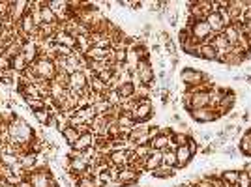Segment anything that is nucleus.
I'll return each mask as SVG.
<instances>
[{
    "label": "nucleus",
    "instance_id": "19",
    "mask_svg": "<svg viewBox=\"0 0 251 187\" xmlns=\"http://www.w3.org/2000/svg\"><path fill=\"white\" fill-rule=\"evenodd\" d=\"M150 174H152V178H157V180H167V178H173V176L176 174V168L167 167V165H161L155 170H152Z\"/></svg>",
    "mask_w": 251,
    "mask_h": 187
},
{
    "label": "nucleus",
    "instance_id": "1",
    "mask_svg": "<svg viewBox=\"0 0 251 187\" xmlns=\"http://www.w3.org/2000/svg\"><path fill=\"white\" fill-rule=\"evenodd\" d=\"M34 71H36V75L41 79V82H51L55 81V77H57V62L53 58H47V56H39V58L34 62V64H30Z\"/></svg>",
    "mask_w": 251,
    "mask_h": 187
},
{
    "label": "nucleus",
    "instance_id": "38",
    "mask_svg": "<svg viewBox=\"0 0 251 187\" xmlns=\"http://www.w3.org/2000/svg\"><path fill=\"white\" fill-rule=\"evenodd\" d=\"M2 187H12V186H8V184H6V186H2Z\"/></svg>",
    "mask_w": 251,
    "mask_h": 187
},
{
    "label": "nucleus",
    "instance_id": "7",
    "mask_svg": "<svg viewBox=\"0 0 251 187\" xmlns=\"http://www.w3.org/2000/svg\"><path fill=\"white\" fill-rule=\"evenodd\" d=\"M190 116H192L195 122L206 124V122H214V120H217L219 114L215 112V109H212V107H204V109H192V111H190Z\"/></svg>",
    "mask_w": 251,
    "mask_h": 187
},
{
    "label": "nucleus",
    "instance_id": "6",
    "mask_svg": "<svg viewBox=\"0 0 251 187\" xmlns=\"http://www.w3.org/2000/svg\"><path fill=\"white\" fill-rule=\"evenodd\" d=\"M26 13H28V2L26 0H15V2H12V10H10L8 21L17 26Z\"/></svg>",
    "mask_w": 251,
    "mask_h": 187
},
{
    "label": "nucleus",
    "instance_id": "33",
    "mask_svg": "<svg viewBox=\"0 0 251 187\" xmlns=\"http://www.w3.org/2000/svg\"><path fill=\"white\" fill-rule=\"evenodd\" d=\"M242 32L251 37V21H246V23H242Z\"/></svg>",
    "mask_w": 251,
    "mask_h": 187
},
{
    "label": "nucleus",
    "instance_id": "30",
    "mask_svg": "<svg viewBox=\"0 0 251 187\" xmlns=\"http://www.w3.org/2000/svg\"><path fill=\"white\" fill-rule=\"evenodd\" d=\"M236 187H251V174L248 172V170H240Z\"/></svg>",
    "mask_w": 251,
    "mask_h": 187
},
{
    "label": "nucleus",
    "instance_id": "37",
    "mask_svg": "<svg viewBox=\"0 0 251 187\" xmlns=\"http://www.w3.org/2000/svg\"><path fill=\"white\" fill-rule=\"evenodd\" d=\"M0 157H2V146H0Z\"/></svg>",
    "mask_w": 251,
    "mask_h": 187
},
{
    "label": "nucleus",
    "instance_id": "23",
    "mask_svg": "<svg viewBox=\"0 0 251 187\" xmlns=\"http://www.w3.org/2000/svg\"><path fill=\"white\" fill-rule=\"evenodd\" d=\"M135 84L133 82H124V84H120L118 88H116V92H118V95L122 97V99H130L133 94H135Z\"/></svg>",
    "mask_w": 251,
    "mask_h": 187
},
{
    "label": "nucleus",
    "instance_id": "4",
    "mask_svg": "<svg viewBox=\"0 0 251 187\" xmlns=\"http://www.w3.org/2000/svg\"><path fill=\"white\" fill-rule=\"evenodd\" d=\"M180 79H182V82H184L188 88H195V86H201V84H206V82H212L206 75H204L203 71L193 70V68H186V70H182Z\"/></svg>",
    "mask_w": 251,
    "mask_h": 187
},
{
    "label": "nucleus",
    "instance_id": "14",
    "mask_svg": "<svg viewBox=\"0 0 251 187\" xmlns=\"http://www.w3.org/2000/svg\"><path fill=\"white\" fill-rule=\"evenodd\" d=\"M161 165H163V152L152 150L150 157L144 161V172H152V170H155V168L161 167Z\"/></svg>",
    "mask_w": 251,
    "mask_h": 187
},
{
    "label": "nucleus",
    "instance_id": "27",
    "mask_svg": "<svg viewBox=\"0 0 251 187\" xmlns=\"http://www.w3.org/2000/svg\"><path fill=\"white\" fill-rule=\"evenodd\" d=\"M75 187H97L96 184V176H79L77 180H75Z\"/></svg>",
    "mask_w": 251,
    "mask_h": 187
},
{
    "label": "nucleus",
    "instance_id": "24",
    "mask_svg": "<svg viewBox=\"0 0 251 187\" xmlns=\"http://www.w3.org/2000/svg\"><path fill=\"white\" fill-rule=\"evenodd\" d=\"M133 153H135V157H137V159H141V161L144 163V161L150 157L152 148H150V144H144V146H135V148H133Z\"/></svg>",
    "mask_w": 251,
    "mask_h": 187
},
{
    "label": "nucleus",
    "instance_id": "29",
    "mask_svg": "<svg viewBox=\"0 0 251 187\" xmlns=\"http://www.w3.org/2000/svg\"><path fill=\"white\" fill-rule=\"evenodd\" d=\"M163 165L176 168V152H174L173 148H169V150L163 152Z\"/></svg>",
    "mask_w": 251,
    "mask_h": 187
},
{
    "label": "nucleus",
    "instance_id": "3",
    "mask_svg": "<svg viewBox=\"0 0 251 187\" xmlns=\"http://www.w3.org/2000/svg\"><path fill=\"white\" fill-rule=\"evenodd\" d=\"M152 112H154L152 101H150V99H141V101L132 109L130 116L133 118L135 124H146V122L152 118Z\"/></svg>",
    "mask_w": 251,
    "mask_h": 187
},
{
    "label": "nucleus",
    "instance_id": "31",
    "mask_svg": "<svg viewBox=\"0 0 251 187\" xmlns=\"http://www.w3.org/2000/svg\"><path fill=\"white\" fill-rule=\"evenodd\" d=\"M12 70V58L8 55L0 56V71H10Z\"/></svg>",
    "mask_w": 251,
    "mask_h": 187
},
{
    "label": "nucleus",
    "instance_id": "17",
    "mask_svg": "<svg viewBox=\"0 0 251 187\" xmlns=\"http://www.w3.org/2000/svg\"><path fill=\"white\" fill-rule=\"evenodd\" d=\"M240 28H242V24H231V26H227V28H223V32H221V34L225 36V39H227V41L232 47L238 43V32H240Z\"/></svg>",
    "mask_w": 251,
    "mask_h": 187
},
{
    "label": "nucleus",
    "instance_id": "2",
    "mask_svg": "<svg viewBox=\"0 0 251 187\" xmlns=\"http://www.w3.org/2000/svg\"><path fill=\"white\" fill-rule=\"evenodd\" d=\"M190 32H192V37H195L199 43H210L214 39V32L210 30V26L206 21H190L188 24Z\"/></svg>",
    "mask_w": 251,
    "mask_h": 187
},
{
    "label": "nucleus",
    "instance_id": "32",
    "mask_svg": "<svg viewBox=\"0 0 251 187\" xmlns=\"http://www.w3.org/2000/svg\"><path fill=\"white\" fill-rule=\"evenodd\" d=\"M8 45H10V43H8L4 37H0V56H4V55H6V51H8Z\"/></svg>",
    "mask_w": 251,
    "mask_h": 187
},
{
    "label": "nucleus",
    "instance_id": "13",
    "mask_svg": "<svg viewBox=\"0 0 251 187\" xmlns=\"http://www.w3.org/2000/svg\"><path fill=\"white\" fill-rule=\"evenodd\" d=\"M232 105H234V94H232V92H225V95L221 97V101H219V103H217L214 109H215V112H217L219 116H223V114H227L229 111L232 109Z\"/></svg>",
    "mask_w": 251,
    "mask_h": 187
},
{
    "label": "nucleus",
    "instance_id": "10",
    "mask_svg": "<svg viewBox=\"0 0 251 187\" xmlns=\"http://www.w3.org/2000/svg\"><path fill=\"white\" fill-rule=\"evenodd\" d=\"M53 43H55V45H60V47H68V49L75 51V47H77V39H75L72 34H68V32L62 28V30H58V32L55 34V37H53Z\"/></svg>",
    "mask_w": 251,
    "mask_h": 187
},
{
    "label": "nucleus",
    "instance_id": "20",
    "mask_svg": "<svg viewBox=\"0 0 251 187\" xmlns=\"http://www.w3.org/2000/svg\"><path fill=\"white\" fill-rule=\"evenodd\" d=\"M199 58L203 60H217V51L212 43H201L199 47Z\"/></svg>",
    "mask_w": 251,
    "mask_h": 187
},
{
    "label": "nucleus",
    "instance_id": "36",
    "mask_svg": "<svg viewBox=\"0 0 251 187\" xmlns=\"http://www.w3.org/2000/svg\"><path fill=\"white\" fill-rule=\"evenodd\" d=\"M248 53L251 55V37H248Z\"/></svg>",
    "mask_w": 251,
    "mask_h": 187
},
{
    "label": "nucleus",
    "instance_id": "35",
    "mask_svg": "<svg viewBox=\"0 0 251 187\" xmlns=\"http://www.w3.org/2000/svg\"><path fill=\"white\" fill-rule=\"evenodd\" d=\"M6 28H8V24H6V21L0 17V37L4 36V32H6Z\"/></svg>",
    "mask_w": 251,
    "mask_h": 187
},
{
    "label": "nucleus",
    "instance_id": "5",
    "mask_svg": "<svg viewBox=\"0 0 251 187\" xmlns=\"http://www.w3.org/2000/svg\"><path fill=\"white\" fill-rule=\"evenodd\" d=\"M28 180L32 182V187H47L49 182L53 180V172L49 167H41L36 168L32 174H28Z\"/></svg>",
    "mask_w": 251,
    "mask_h": 187
},
{
    "label": "nucleus",
    "instance_id": "8",
    "mask_svg": "<svg viewBox=\"0 0 251 187\" xmlns=\"http://www.w3.org/2000/svg\"><path fill=\"white\" fill-rule=\"evenodd\" d=\"M139 176H141V172H139V170H135V168H132V167L128 165V167L120 168L118 182L124 187H132V186H135V184L139 182Z\"/></svg>",
    "mask_w": 251,
    "mask_h": 187
},
{
    "label": "nucleus",
    "instance_id": "26",
    "mask_svg": "<svg viewBox=\"0 0 251 187\" xmlns=\"http://www.w3.org/2000/svg\"><path fill=\"white\" fill-rule=\"evenodd\" d=\"M240 152L244 153L246 157H251V129L240 140Z\"/></svg>",
    "mask_w": 251,
    "mask_h": 187
},
{
    "label": "nucleus",
    "instance_id": "16",
    "mask_svg": "<svg viewBox=\"0 0 251 187\" xmlns=\"http://www.w3.org/2000/svg\"><path fill=\"white\" fill-rule=\"evenodd\" d=\"M39 17H41V24H55L58 23L57 19V13L53 12L47 6V2H41V8H39Z\"/></svg>",
    "mask_w": 251,
    "mask_h": 187
},
{
    "label": "nucleus",
    "instance_id": "34",
    "mask_svg": "<svg viewBox=\"0 0 251 187\" xmlns=\"http://www.w3.org/2000/svg\"><path fill=\"white\" fill-rule=\"evenodd\" d=\"M17 187H32V182H30L28 178H23V180L19 182V186H17Z\"/></svg>",
    "mask_w": 251,
    "mask_h": 187
},
{
    "label": "nucleus",
    "instance_id": "12",
    "mask_svg": "<svg viewBox=\"0 0 251 187\" xmlns=\"http://www.w3.org/2000/svg\"><path fill=\"white\" fill-rule=\"evenodd\" d=\"M94 146V133H84V135H81L79 137V140L75 142L72 146L73 152H86V150H90Z\"/></svg>",
    "mask_w": 251,
    "mask_h": 187
},
{
    "label": "nucleus",
    "instance_id": "21",
    "mask_svg": "<svg viewBox=\"0 0 251 187\" xmlns=\"http://www.w3.org/2000/svg\"><path fill=\"white\" fill-rule=\"evenodd\" d=\"M28 66H30V64L26 62V58H24L23 55H19V56L12 58V71L15 73V75H23Z\"/></svg>",
    "mask_w": 251,
    "mask_h": 187
},
{
    "label": "nucleus",
    "instance_id": "28",
    "mask_svg": "<svg viewBox=\"0 0 251 187\" xmlns=\"http://www.w3.org/2000/svg\"><path fill=\"white\" fill-rule=\"evenodd\" d=\"M24 105L28 107L32 112L34 111H39V109H45V105H43V99H39V97H23Z\"/></svg>",
    "mask_w": 251,
    "mask_h": 187
},
{
    "label": "nucleus",
    "instance_id": "11",
    "mask_svg": "<svg viewBox=\"0 0 251 187\" xmlns=\"http://www.w3.org/2000/svg\"><path fill=\"white\" fill-rule=\"evenodd\" d=\"M174 152H176V170L186 168L193 157V152L190 150V146H180V148H176Z\"/></svg>",
    "mask_w": 251,
    "mask_h": 187
},
{
    "label": "nucleus",
    "instance_id": "22",
    "mask_svg": "<svg viewBox=\"0 0 251 187\" xmlns=\"http://www.w3.org/2000/svg\"><path fill=\"white\" fill-rule=\"evenodd\" d=\"M60 135H62V139L66 140V144H70V146H73V144L79 140V137H81V133H79L75 128H72V126H68Z\"/></svg>",
    "mask_w": 251,
    "mask_h": 187
},
{
    "label": "nucleus",
    "instance_id": "18",
    "mask_svg": "<svg viewBox=\"0 0 251 187\" xmlns=\"http://www.w3.org/2000/svg\"><path fill=\"white\" fill-rule=\"evenodd\" d=\"M190 135L188 133H182V131H174L173 135H171V148L173 150H176V148H180V146H188V142H190Z\"/></svg>",
    "mask_w": 251,
    "mask_h": 187
},
{
    "label": "nucleus",
    "instance_id": "25",
    "mask_svg": "<svg viewBox=\"0 0 251 187\" xmlns=\"http://www.w3.org/2000/svg\"><path fill=\"white\" fill-rule=\"evenodd\" d=\"M238 176H240V170H225V172H221L219 178H221L225 184H229V186L236 187V184H238Z\"/></svg>",
    "mask_w": 251,
    "mask_h": 187
},
{
    "label": "nucleus",
    "instance_id": "15",
    "mask_svg": "<svg viewBox=\"0 0 251 187\" xmlns=\"http://www.w3.org/2000/svg\"><path fill=\"white\" fill-rule=\"evenodd\" d=\"M150 148L155 150V152H165L171 148V137L169 135H163V133H159L155 139L150 140Z\"/></svg>",
    "mask_w": 251,
    "mask_h": 187
},
{
    "label": "nucleus",
    "instance_id": "9",
    "mask_svg": "<svg viewBox=\"0 0 251 187\" xmlns=\"http://www.w3.org/2000/svg\"><path fill=\"white\" fill-rule=\"evenodd\" d=\"M130 155H132V150H118V152H111L109 153V163L113 167H118V168H124L130 165Z\"/></svg>",
    "mask_w": 251,
    "mask_h": 187
}]
</instances>
